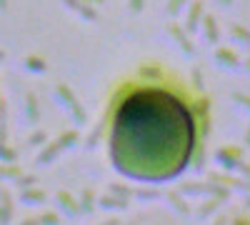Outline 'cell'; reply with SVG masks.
Instances as JSON below:
<instances>
[{"label":"cell","instance_id":"6da1fadb","mask_svg":"<svg viewBox=\"0 0 250 225\" xmlns=\"http://www.w3.org/2000/svg\"><path fill=\"white\" fill-rule=\"evenodd\" d=\"M193 135V118L178 98L140 90L120 105L113 123L115 165L133 178H170L188 163Z\"/></svg>","mask_w":250,"mask_h":225}]
</instances>
